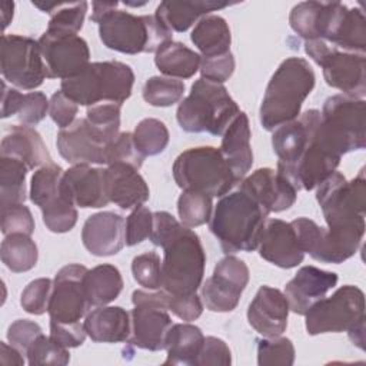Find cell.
Returning <instances> with one entry per match:
<instances>
[{
  "instance_id": "1",
  "label": "cell",
  "mask_w": 366,
  "mask_h": 366,
  "mask_svg": "<svg viewBox=\"0 0 366 366\" xmlns=\"http://www.w3.org/2000/svg\"><path fill=\"white\" fill-rule=\"evenodd\" d=\"M316 189V200L327 224L333 252L343 263L357 252L365 234V169L352 180L340 172H333Z\"/></svg>"
},
{
  "instance_id": "2",
  "label": "cell",
  "mask_w": 366,
  "mask_h": 366,
  "mask_svg": "<svg viewBox=\"0 0 366 366\" xmlns=\"http://www.w3.org/2000/svg\"><path fill=\"white\" fill-rule=\"evenodd\" d=\"M149 239L163 249L162 289L170 295L196 293L202 286L206 264V253L197 233L169 212H154Z\"/></svg>"
},
{
  "instance_id": "3",
  "label": "cell",
  "mask_w": 366,
  "mask_h": 366,
  "mask_svg": "<svg viewBox=\"0 0 366 366\" xmlns=\"http://www.w3.org/2000/svg\"><path fill=\"white\" fill-rule=\"evenodd\" d=\"M117 1H93L90 20L99 24L103 44L124 54L156 53L164 43L172 41L169 30L154 14L136 16L117 10Z\"/></svg>"
},
{
  "instance_id": "4",
  "label": "cell",
  "mask_w": 366,
  "mask_h": 366,
  "mask_svg": "<svg viewBox=\"0 0 366 366\" xmlns=\"http://www.w3.org/2000/svg\"><path fill=\"white\" fill-rule=\"evenodd\" d=\"M316 76L307 60L285 59L270 77L259 110L260 124L272 132L299 117L305 99L312 93Z\"/></svg>"
},
{
  "instance_id": "5",
  "label": "cell",
  "mask_w": 366,
  "mask_h": 366,
  "mask_svg": "<svg viewBox=\"0 0 366 366\" xmlns=\"http://www.w3.org/2000/svg\"><path fill=\"white\" fill-rule=\"evenodd\" d=\"M267 216L269 213L254 199L239 189L222 196L209 229L226 254L253 252L259 247Z\"/></svg>"
},
{
  "instance_id": "6",
  "label": "cell",
  "mask_w": 366,
  "mask_h": 366,
  "mask_svg": "<svg viewBox=\"0 0 366 366\" xmlns=\"http://www.w3.org/2000/svg\"><path fill=\"white\" fill-rule=\"evenodd\" d=\"M239 113L237 103L223 84L200 77L192 84L189 96L179 103L176 119L187 133L222 136Z\"/></svg>"
},
{
  "instance_id": "7",
  "label": "cell",
  "mask_w": 366,
  "mask_h": 366,
  "mask_svg": "<svg viewBox=\"0 0 366 366\" xmlns=\"http://www.w3.org/2000/svg\"><path fill=\"white\" fill-rule=\"evenodd\" d=\"M134 73L126 63L117 60L90 63L80 74L61 80L60 90L80 106H94L110 102L122 104L133 90Z\"/></svg>"
},
{
  "instance_id": "8",
  "label": "cell",
  "mask_w": 366,
  "mask_h": 366,
  "mask_svg": "<svg viewBox=\"0 0 366 366\" xmlns=\"http://www.w3.org/2000/svg\"><path fill=\"white\" fill-rule=\"evenodd\" d=\"M316 136L332 153L342 157L366 146L365 100L335 94L325 100Z\"/></svg>"
},
{
  "instance_id": "9",
  "label": "cell",
  "mask_w": 366,
  "mask_h": 366,
  "mask_svg": "<svg viewBox=\"0 0 366 366\" xmlns=\"http://www.w3.org/2000/svg\"><path fill=\"white\" fill-rule=\"evenodd\" d=\"M182 190L222 197L237 183L223 154L213 146L192 147L180 153L172 167Z\"/></svg>"
},
{
  "instance_id": "10",
  "label": "cell",
  "mask_w": 366,
  "mask_h": 366,
  "mask_svg": "<svg viewBox=\"0 0 366 366\" xmlns=\"http://www.w3.org/2000/svg\"><path fill=\"white\" fill-rule=\"evenodd\" d=\"M305 316L310 336L350 332L365 325V295L357 286L345 285L313 303Z\"/></svg>"
},
{
  "instance_id": "11",
  "label": "cell",
  "mask_w": 366,
  "mask_h": 366,
  "mask_svg": "<svg viewBox=\"0 0 366 366\" xmlns=\"http://www.w3.org/2000/svg\"><path fill=\"white\" fill-rule=\"evenodd\" d=\"M306 54L323 69L326 83L342 94L363 99L366 94L365 54L342 51L325 40L305 41Z\"/></svg>"
},
{
  "instance_id": "12",
  "label": "cell",
  "mask_w": 366,
  "mask_h": 366,
  "mask_svg": "<svg viewBox=\"0 0 366 366\" xmlns=\"http://www.w3.org/2000/svg\"><path fill=\"white\" fill-rule=\"evenodd\" d=\"M132 302L134 307L130 312L129 345L150 352L163 350L166 335L173 325L167 309V293L163 289L159 292L137 289L132 295Z\"/></svg>"
},
{
  "instance_id": "13",
  "label": "cell",
  "mask_w": 366,
  "mask_h": 366,
  "mask_svg": "<svg viewBox=\"0 0 366 366\" xmlns=\"http://www.w3.org/2000/svg\"><path fill=\"white\" fill-rule=\"evenodd\" d=\"M63 173L51 162L36 170L30 183V200L41 210L43 223L53 233L70 232L77 222L76 206L61 190Z\"/></svg>"
},
{
  "instance_id": "14",
  "label": "cell",
  "mask_w": 366,
  "mask_h": 366,
  "mask_svg": "<svg viewBox=\"0 0 366 366\" xmlns=\"http://www.w3.org/2000/svg\"><path fill=\"white\" fill-rule=\"evenodd\" d=\"M0 69L6 81L23 90H34L47 79L39 40L21 34L1 36Z\"/></svg>"
},
{
  "instance_id": "15",
  "label": "cell",
  "mask_w": 366,
  "mask_h": 366,
  "mask_svg": "<svg viewBox=\"0 0 366 366\" xmlns=\"http://www.w3.org/2000/svg\"><path fill=\"white\" fill-rule=\"evenodd\" d=\"M247 264L232 254L220 259L213 274L202 285V297L210 312L227 313L237 307L240 296L249 283Z\"/></svg>"
},
{
  "instance_id": "16",
  "label": "cell",
  "mask_w": 366,
  "mask_h": 366,
  "mask_svg": "<svg viewBox=\"0 0 366 366\" xmlns=\"http://www.w3.org/2000/svg\"><path fill=\"white\" fill-rule=\"evenodd\" d=\"M39 44L47 79H71L90 64L89 44L77 34L46 30Z\"/></svg>"
},
{
  "instance_id": "17",
  "label": "cell",
  "mask_w": 366,
  "mask_h": 366,
  "mask_svg": "<svg viewBox=\"0 0 366 366\" xmlns=\"http://www.w3.org/2000/svg\"><path fill=\"white\" fill-rule=\"evenodd\" d=\"M320 40L349 53L366 51V19L360 9L339 1H323Z\"/></svg>"
},
{
  "instance_id": "18",
  "label": "cell",
  "mask_w": 366,
  "mask_h": 366,
  "mask_svg": "<svg viewBox=\"0 0 366 366\" xmlns=\"http://www.w3.org/2000/svg\"><path fill=\"white\" fill-rule=\"evenodd\" d=\"M89 269L79 263L63 266L53 279V290L47 307L50 320L76 323L86 315L89 306L84 274Z\"/></svg>"
},
{
  "instance_id": "19",
  "label": "cell",
  "mask_w": 366,
  "mask_h": 366,
  "mask_svg": "<svg viewBox=\"0 0 366 366\" xmlns=\"http://www.w3.org/2000/svg\"><path fill=\"white\" fill-rule=\"evenodd\" d=\"M320 122V112L309 109L297 119L274 129L272 136L273 152L277 156V170L292 167L312 143Z\"/></svg>"
},
{
  "instance_id": "20",
  "label": "cell",
  "mask_w": 366,
  "mask_h": 366,
  "mask_svg": "<svg viewBox=\"0 0 366 366\" xmlns=\"http://www.w3.org/2000/svg\"><path fill=\"white\" fill-rule=\"evenodd\" d=\"M240 190L254 199L267 213H279L290 209L296 199L297 190L277 170L262 167L240 182Z\"/></svg>"
},
{
  "instance_id": "21",
  "label": "cell",
  "mask_w": 366,
  "mask_h": 366,
  "mask_svg": "<svg viewBox=\"0 0 366 366\" xmlns=\"http://www.w3.org/2000/svg\"><path fill=\"white\" fill-rule=\"evenodd\" d=\"M60 156L71 164H106V143L86 119H77L60 129L56 140Z\"/></svg>"
},
{
  "instance_id": "22",
  "label": "cell",
  "mask_w": 366,
  "mask_h": 366,
  "mask_svg": "<svg viewBox=\"0 0 366 366\" xmlns=\"http://www.w3.org/2000/svg\"><path fill=\"white\" fill-rule=\"evenodd\" d=\"M61 190L79 207L99 209L110 203L106 193L104 169L90 164H73L63 173Z\"/></svg>"
},
{
  "instance_id": "23",
  "label": "cell",
  "mask_w": 366,
  "mask_h": 366,
  "mask_svg": "<svg viewBox=\"0 0 366 366\" xmlns=\"http://www.w3.org/2000/svg\"><path fill=\"white\" fill-rule=\"evenodd\" d=\"M289 302L276 287L260 286L247 309L249 325L263 337H276L287 327Z\"/></svg>"
},
{
  "instance_id": "24",
  "label": "cell",
  "mask_w": 366,
  "mask_h": 366,
  "mask_svg": "<svg viewBox=\"0 0 366 366\" xmlns=\"http://www.w3.org/2000/svg\"><path fill=\"white\" fill-rule=\"evenodd\" d=\"M259 254L282 269L296 267L305 259V252L292 223L280 219L266 220L259 243Z\"/></svg>"
},
{
  "instance_id": "25",
  "label": "cell",
  "mask_w": 366,
  "mask_h": 366,
  "mask_svg": "<svg viewBox=\"0 0 366 366\" xmlns=\"http://www.w3.org/2000/svg\"><path fill=\"white\" fill-rule=\"evenodd\" d=\"M126 220L114 212H99L89 216L81 229L83 246L97 257L117 254L124 242Z\"/></svg>"
},
{
  "instance_id": "26",
  "label": "cell",
  "mask_w": 366,
  "mask_h": 366,
  "mask_svg": "<svg viewBox=\"0 0 366 366\" xmlns=\"http://www.w3.org/2000/svg\"><path fill=\"white\" fill-rule=\"evenodd\" d=\"M339 277L335 272L322 270L315 266H303L285 286L289 309L296 315H306L313 303L323 299L333 289Z\"/></svg>"
},
{
  "instance_id": "27",
  "label": "cell",
  "mask_w": 366,
  "mask_h": 366,
  "mask_svg": "<svg viewBox=\"0 0 366 366\" xmlns=\"http://www.w3.org/2000/svg\"><path fill=\"white\" fill-rule=\"evenodd\" d=\"M104 177L107 197L120 209H136L149 200V186L133 166L124 163L110 164L104 169Z\"/></svg>"
},
{
  "instance_id": "28",
  "label": "cell",
  "mask_w": 366,
  "mask_h": 366,
  "mask_svg": "<svg viewBox=\"0 0 366 366\" xmlns=\"http://www.w3.org/2000/svg\"><path fill=\"white\" fill-rule=\"evenodd\" d=\"M220 153L230 167L236 182H242L253 164L250 146V124L244 112H240L222 134Z\"/></svg>"
},
{
  "instance_id": "29",
  "label": "cell",
  "mask_w": 366,
  "mask_h": 366,
  "mask_svg": "<svg viewBox=\"0 0 366 366\" xmlns=\"http://www.w3.org/2000/svg\"><path fill=\"white\" fill-rule=\"evenodd\" d=\"M1 156L14 157L23 162L29 170L51 163L50 153L40 133L27 124L7 129L0 144Z\"/></svg>"
},
{
  "instance_id": "30",
  "label": "cell",
  "mask_w": 366,
  "mask_h": 366,
  "mask_svg": "<svg viewBox=\"0 0 366 366\" xmlns=\"http://www.w3.org/2000/svg\"><path fill=\"white\" fill-rule=\"evenodd\" d=\"M87 336L97 343L127 342L132 332L130 313L120 306H99L83 322Z\"/></svg>"
},
{
  "instance_id": "31",
  "label": "cell",
  "mask_w": 366,
  "mask_h": 366,
  "mask_svg": "<svg viewBox=\"0 0 366 366\" xmlns=\"http://www.w3.org/2000/svg\"><path fill=\"white\" fill-rule=\"evenodd\" d=\"M232 6L227 1H212V0H193V1H162L154 16L172 31L183 33L189 30L194 21L209 16L210 11L220 10Z\"/></svg>"
},
{
  "instance_id": "32",
  "label": "cell",
  "mask_w": 366,
  "mask_h": 366,
  "mask_svg": "<svg viewBox=\"0 0 366 366\" xmlns=\"http://www.w3.org/2000/svg\"><path fill=\"white\" fill-rule=\"evenodd\" d=\"M204 342L200 327L190 323L172 325L164 340L167 357L164 365L197 366V357Z\"/></svg>"
},
{
  "instance_id": "33",
  "label": "cell",
  "mask_w": 366,
  "mask_h": 366,
  "mask_svg": "<svg viewBox=\"0 0 366 366\" xmlns=\"http://www.w3.org/2000/svg\"><path fill=\"white\" fill-rule=\"evenodd\" d=\"M1 86H3V92H1V114L0 116L3 119L17 114L19 120L23 124L34 126L40 123L49 113L50 100H47L44 93L41 92L20 93L19 90L9 87L6 81H3Z\"/></svg>"
},
{
  "instance_id": "34",
  "label": "cell",
  "mask_w": 366,
  "mask_h": 366,
  "mask_svg": "<svg viewBox=\"0 0 366 366\" xmlns=\"http://www.w3.org/2000/svg\"><path fill=\"white\" fill-rule=\"evenodd\" d=\"M202 56L180 41L164 43L154 56V64L162 74L172 79H190L200 69Z\"/></svg>"
},
{
  "instance_id": "35",
  "label": "cell",
  "mask_w": 366,
  "mask_h": 366,
  "mask_svg": "<svg viewBox=\"0 0 366 366\" xmlns=\"http://www.w3.org/2000/svg\"><path fill=\"white\" fill-rule=\"evenodd\" d=\"M190 40L203 54L202 57H212L230 51L232 34L229 24L223 17L209 14L196 23Z\"/></svg>"
},
{
  "instance_id": "36",
  "label": "cell",
  "mask_w": 366,
  "mask_h": 366,
  "mask_svg": "<svg viewBox=\"0 0 366 366\" xmlns=\"http://www.w3.org/2000/svg\"><path fill=\"white\" fill-rule=\"evenodd\" d=\"M84 289L90 307L106 306L120 295L123 277L113 264H99L84 274Z\"/></svg>"
},
{
  "instance_id": "37",
  "label": "cell",
  "mask_w": 366,
  "mask_h": 366,
  "mask_svg": "<svg viewBox=\"0 0 366 366\" xmlns=\"http://www.w3.org/2000/svg\"><path fill=\"white\" fill-rule=\"evenodd\" d=\"M33 6L44 13L50 14L47 30L57 33L77 34L84 23L87 1H53V3H39L33 1Z\"/></svg>"
},
{
  "instance_id": "38",
  "label": "cell",
  "mask_w": 366,
  "mask_h": 366,
  "mask_svg": "<svg viewBox=\"0 0 366 366\" xmlns=\"http://www.w3.org/2000/svg\"><path fill=\"white\" fill-rule=\"evenodd\" d=\"M0 256L9 270L14 273L29 272L36 266L39 259L37 244L29 234H7L1 242Z\"/></svg>"
},
{
  "instance_id": "39",
  "label": "cell",
  "mask_w": 366,
  "mask_h": 366,
  "mask_svg": "<svg viewBox=\"0 0 366 366\" xmlns=\"http://www.w3.org/2000/svg\"><path fill=\"white\" fill-rule=\"evenodd\" d=\"M29 167L9 156L0 157V204L1 209L10 204L24 203L26 174Z\"/></svg>"
},
{
  "instance_id": "40",
  "label": "cell",
  "mask_w": 366,
  "mask_h": 366,
  "mask_svg": "<svg viewBox=\"0 0 366 366\" xmlns=\"http://www.w3.org/2000/svg\"><path fill=\"white\" fill-rule=\"evenodd\" d=\"M323 20V1H302L297 3L289 16L292 30L302 39L320 40Z\"/></svg>"
},
{
  "instance_id": "41",
  "label": "cell",
  "mask_w": 366,
  "mask_h": 366,
  "mask_svg": "<svg viewBox=\"0 0 366 366\" xmlns=\"http://www.w3.org/2000/svg\"><path fill=\"white\" fill-rule=\"evenodd\" d=\"M133 139L137 150L144 156H156L164 152L169 144V130L159 119L147 117L137 123L133 132Z\"/></svg>"
},
{
  "instance_id": "42",
  "label": "cell",
  "mask_w": 366,
  "mask_h": 366,
  "mask_svg": "<svg viewBox=\"0 0 366 366\" xmlns=\"http://www.w3.org/2000/svg\"><path fill=\"white\" fill-rule=\"evenodd\" d=\"M212 196L204 193L183 190L177 199L180 223L189 229L209 223L212 219Z\"/></svg>"
},
{
  "instance_id": "43",
  "label": "cell",
  "mask_w": 366,
  "mask_h": 366,
  "mask_svg": "<svg viewBox=\"0 0 366 366\" xmlns=\"http://www.w3.org/2000/svg\"><path fill=\"white\" fill-rule=\"evenodd\" d=\"M120 109L122 104L110 102L87 107L84 119L106 144L120 134Z\"/></svg>"
},
{
  "instance_id": "44",
  "label": "cell",
  "mask_w": 366,
  "mask_h": 366,
  "mask_svg": "<svg viewBox=\"0 0 366 366\" xmlns=\"http://www.w3.org/2000/svg\"><path fill=\"white\" fill-rule=\"evenodd\" d=\"M184 93V83L179 79L153 76L146 80L142 94L146 103L154 107H169L180 102Z\"/></svg>"
},
{
  "instance_id": "45",
  "label": "cell",
  "mask_w": 366,
  "mask_h": 366,
  "mask_svg": "<svg viewBox=\"0 0 366 366\" xmlns=\"http://www.w3.org/2000/svg\"><path fill=\"white\" fill-rule=\"evenodd\" d=\"M295 346L287 337H263L257 340V365L290 366L295 363Z\"/></svg>"
},
{
  "instance_id": "46",
  "label": "cell",
  "mask_w": 366,
  "mask_h": 366,
  "mask_svg": "<svg viewBox=\"0 0 366 366\" xmlns=\"http://www.w3.org/2000/svg\"><path fill=\"white\" fill-rule=\"evenodd\" d=\"M29 365H60L64 366L70 362L69 349L54 342L50 336L40 335L30 345L27 353Z\"/></svg>"
},
{
  "instance_id": "47",
  "label": "cell",
  "mask_w": 366,
  "mask_h": 366,
  "mask_svg": "<svg viewBox=\"0 0 366 366\" xmlns=\"http://www.w3.org/2000/svg\"><path fill=\"white\" fill-rule=\"evenodd\" d=\"M104 159L107 166L114 163H124L139 170L143 164L144 156L137 150L134 144L133 133L123 132L106 146Z\"/></svg>"
},
{
  "instance_id": "48",
  "label": "cell",
  "mask_w": 366,
  "mask_h": 366,
  "mask_svg": "<svg viewBox=\"0 0 366 366\" xmlns=\"http://www.w3.org/2000/svg\"><path fill=\"white\" fill-rule=\"evenodd\" d=\"M132 273L134 280L147 290L162 287V262L156 252L137 254L132 262Z\"/></svg>"
},
{
  "instance_id": "49",
  "label": "cell",
  "mask_w": 366,
  "mask_h": 366,
  "mask_svg": "<svg viewBox=\"0 0 366 366\" xmlns=\"http://www.w3.org/2000/svg\"><path fill=\"white\" fill-rule=\"evenodd\" d=\"M53 290V280L49 277H39L31 280L21 292L20 305L30 315H43L47 312L50 296Z\"/></svg>"
},
{
  "instance_id": "50",
  "label": "cell",
  "mask_w": 366,
  "mask_h": 366,
  "mask_svg": "<svg viewBox=\"0 0 366 366\" xmlns=\"http://www.w3.org/2000/svg\"><path fill=\"white\" fill-rule=\"evenodd\" d=\"M0 226L4 236L13 233H23L31 236V233L34 232V219L30 209L23 203L10 204L1 209Z\"/></svg>"
},
{
  "instance_id": "51",
  "label": "cell",
  "mask_w": 366,
  "mask_h": 366,
  "mask_svg": "<svg viewBox=\"0 0 366 366\" xmlns=\"http://www.w3.org/2000/svg\"><path fill=\"white\" fill-rule=\"evenodd\" d=\"M153 227V213L146 206H139L126 219L124 242L127 246H134L150 237Z\"/></svg>"
},
{
  "instance_id": "52",
  "label": "cell",
  "mask_w": 366,
  "mask_h": 366,
  "mask_svg": "<svg viewBox=\"0 0 366 366\" xmlns=\"http://www.w3.org/2000/svg\"><path fill=\"white\" fill-rule=\"evenodd\" d=\"M234 67H236L234 57L229 51V53L220 54V56L202 57L199 70H200L202 79L223 84L226 80H229L232 77Z\"/></svg>"
},
{
  "instance_id": "53",
  "label": "cell",
  "mask_w": 366,
  "mask_h": 366,
  "mask_svg": "<svg viewBox=\"0 0 366 366\" xmlns=\"http://www.w3.org/2000/svg\"><path fill=\"white\" fill-rule=\"evenodd\" d=\"M43 333L39 323L29 319H17L7 329V340L23 355L27 353L30 345Z\"/></svg>"
},
{
  "instance_id": "54",
  "label": "cell",
  "mask_w": 366,
  "mask_h": 366,
  "mask_svg": "<svg viewBox=\"0 0 366 366\" xmlns=\"http://www.w3.org/2000/svg\"><path fill=\"white\" fill-rule=\"evenodd\" d=\"M232 365V352L227 343L219 337H204L197 357V366H229Z\"/></svg>"
},
{
  "instance_id": "55",
  "label": "cell",
  "mask_w": 366,
  "mask_h": 366,
  "mask_svg": "<svg viewBox=\"0 0 366 366\" xmlns=\"http://www.w3.org/2000/svg\"><path fill=\"white\" fill-rule=\"evenodd\" d=\"M167 309L179 319L184 322H192L200 317L203 312V303L196 293H190V295L167 293Z\"/></svg>"
},
{
  "instance_id": "56",
  "label": "cell",
  "mask_w": 366,
  "mask_h": 366,
  "mask_svg": "<svg viewBox=\"0 0 366 366\" xmlns=\"http://www.w3.org/2000/svg\"><path fill=\"white\" fill-rule=\"evenodd\" d=\"M77 110H79V104L70 100L61 90L54 92L53 96L50 97L49 114L60 129H66L70 124H73Z\"/></svg>"
},
{
  "instance_id": "57",
  "label": "cell",
  "mask_w": 366,
  "mask_h": 366,
  "mask_svg": "<svg viewBox=\"0 0 366 366\" xmlns=\"http://www.w3.org/2000/svg\"><path fill=\"white\" fill-rule=\"evenodd\" d=\"M86 330L83 323H59L50 320V337L59 345L70 349L77 347L86 340Z\"/></svg>"
},
{
  "instance_id": "58",
  "label": "cell",
  "mask_w": 366,
  "mask_h": 366,
  "mask_svg": "<svg viewBox=\"0 0 366 366\" xmlns=\"http://www.w3.org/2000/svg\"><path fill=\"white\" fill-rule=\"evenodd\" d=\"M24 355L11 345L6 342H0V363L3 366H23L24 365Z\"/></svg>"
},
{
  "instance_id": "59",
  "label": "cell",
  "mask_w": 366,
  "mask_h": 366,
  "mask_svg": "<svg viewBox=\"0 0 366 366\" xmlns=\"http://www.w3.org/2000/svg\"><path fill=\"white\" fill-rule=\"evenodd\" d=\"M13 10H14V3L13 1H3L1 3V29L4 30L9 23L13 20Z\"/></svg>"
}]
</instances>
